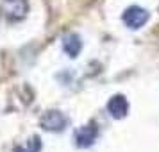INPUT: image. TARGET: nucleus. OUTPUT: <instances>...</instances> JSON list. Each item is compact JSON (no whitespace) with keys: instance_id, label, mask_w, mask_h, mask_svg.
<instances>
[{"instance_id":"f03ea898","label":"nucleus","mask_w":159,"mask_h":152,"mask_svg":"<svg viewBox=\"0 0 159 152\" xmlns=\"http://www.w3.org/2000/svg\"><path fill=\"white\" fill-rule=\"evenodd\" d=\"M29 11V4L25 0H4L2 2V13L9 20H22Z\"/></svg>"},{"instance_id":"0eeeda50","label":"nucleus","mask_w":159,"mask_h":152,"mask_svg":"<svg viewBox=\"0 0 159 152\" xmlns=\"http://www.w3.org/2000/svg\"><path fill=\"white\" fill-rule=\"evenodd\" d=\"M39 149H41V141H39V138L32 136L25 145H18V147L15 149V152H39Z\"/></svg>"},{"instance_id":"f257e3e1","label":"nucleus","mask_w":159,"mask_h":152,"mask_svg":"<svg viewBox=\"0 0 159 152\" xmlns=\"http://www.w3.org/2000/svg\"><path fill=\"white\" fill-rule=\"evenodd\" d=\"M123 23L129 27V29L136 30V29H141L145 23L148 22V13L145 11L143 7H138V6H132L129 7L122 16Z\"/></svg>"},{"instance_id":"20e7f679","label":"nucleus","mask_w":159,"mask_h":152,"mask_svg":"<svg viewBox=\"0 0 159 152\" xmlns=\"http://www.w3.org/2000/svg\"><path fill=\"white\" fill-rule=\"evenodd\" d=\"M107 111L113 118H118V120L125 118L127 113H129V102H127V99L123 95H115L107 102Z\"/></svg>"},{"instance_id":"423d86ee","label":"nucleus","mask_w":159,"mask_h":152,"mask_svg":"<svg viewBox=\"0 0 159 152\" xmlns=\"http://www.w3.org/2000/svg\"><path fill=\"white\" fill-rule=\"evenodd\" d=\"M63 48L70 58H77L80 48H82V41L77 34H68V36L63 38Z\"/></svg>"},{"instance_id":"39448f33","label":"nucleus","mask_w":159,"mask_h":152,"mask_svg":"<svg viewBox=\"0 0 159 152\" xmlns=\"http://www.w3.org/2000/svg\"><path fill=\"white\" fill-rule=\"evenodd\" d=\"M97 134H98V131L95 127L93 123H89L86 127H80L77 132H75V143L77 147L80 149H86V147H91L95 143V140H97Z\"/></svg>"},{"instance_id":"7ed1b4c3","label":"nucleus","mask_w":159,"mask_h":152,"mask_svg":"<svg viewBox=\"0 0 159 152\" xmlns=\"http://www.w3.org/2000/svg\"><path fill=\"white\" fill-rule=\"evenodd\" d=\"M41 127L47 131H63L66 127V116L59 111H47L41 116Z\"/></svg>"}]
</instances>
